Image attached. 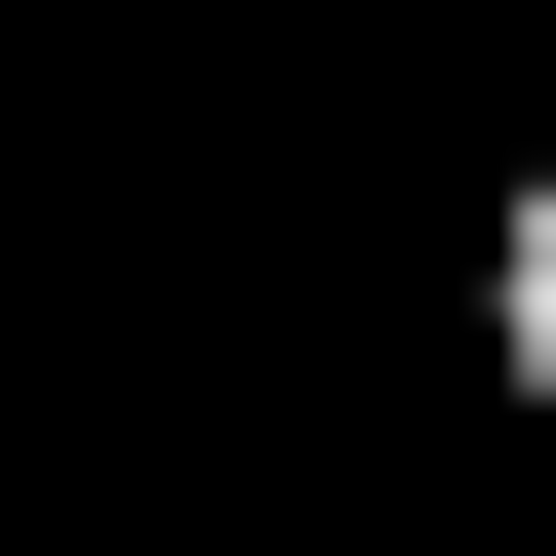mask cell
<instances>
[{
    "mask_svg": "<svg viewBox=\"0 0 556 556\" xmlns=\"http://www.w3.org/2000/svg\"><path fill=\"white\" fill-rule=\"evenodd\" d=\"M477 318H517V397H556V199H517V239H477Z\"/></svg>",
    "mask_w": 556,
    "mask_h": 556,
    "instance_id": "6da1fadb",
    "label": "cell"
}]
</instances>
